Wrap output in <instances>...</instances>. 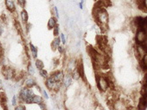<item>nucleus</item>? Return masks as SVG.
<instances>
[{"mask_svg": "<svg viewBox=\"0 0 147 110\" xmlns=\"http://www.w3.org/2000/svg\"><path fill=\"white\" fill-rule=\"evenodd\" d=\"M33 91L32 89H30L29 88L26 87V88L22 89L19 94V97L23 102H24L25 103L30 104L32 103V98H33Z\"/></svg>", "mask_w": 147, "mask_h": 110, "instance_id": "obj_1", "label": "nucleus"}, {"mask_svg": "<svg viewBox=\"0 0 147 110\" xmlns=\"http://www.w3.org/2000/svg\"><path fill=\"white\" fill-rule=\"evenodd\" d=\"M96 80H97V85L98 88L100 89V90L106 91L109 88V84H108V79L107 77H104V76H97L96 77Z\"/></svg>", "mask_w": 147, "mask_h": 110, "instance_id": "obj_2", "label": "nucleus"}, {"mask_svg": "<svg viewBox=\"0 0 147 110\" xmlns=\"http://www.w3.org/2000/svg\"><path fill=\"white\" fill-rule=\"evenodd\" d=\"M62 82H56L55 79L53 78L52 76L48 77L47 81H46V85L48 89H49L50 90L55 89V90H59L61 86H62Z\"/></svg>", "mask_w": 147, "mask_h": 110, "instance_id": "obj_3", "label": "nucleus"}, {"mask_svg": "<svg viewBox=\"0 0 147 110\" xmlns=\"http://www.w3.org/2000/svg\"><path fill=\"white\" fill-rule=\"evenodd\" d=\"M136 42L138 45H143V44L147 43V31L142 30V29H138L136 33Z\"/></svg>", "mask_w": 147, "mask_h": 110, "instance_id": "obj_4", "label": "nucleus"}, {"mask_svg": "<svg viewBox=\"0 0 147 110\" xmlns=\"http://www.w3.org/2000/svg\"><path fill=\"white\" fill-rule=\"evenodd\" d=\"M135 24L136 28L138 29H142V30L147 31V17H136Z\"/></svg>", "mask_w": 147, "mask_h": 110, "instance_id": "obj_5", "label": "nucleus"}, {"mask_svg": "<svg viewBox=\"0 0 147 110\" xmlns=\"http://www.w3.org/2000/svg\"><path fill=\"white\" fill-rule=\"evenodd\" d=\"M147 108V93L143 94L139 98L138 104V110H145Z\"/></svg>", "mask_w": 147, "mask_h": 110, "instance_id": "obj_6", "label": "nucleus"}, {"mask_svg": "<svg viewBox=\"0 0 147 110\" xmlns=\"http://www.w3.org/2000/svg\"><path fill=\"white\" fill-rule=\"evenodd\" d=\"M51 76L53 77V78L55 79L56 82H63V79H64V74L62 72H55V73H52Z\"/></svg>", "mask_w": 147, "mask_h": 110, "instance_id": "obj_7", "label": "nucleus"}, {"mask_svg": "<svg viewBox=\"0 0 147 110\" xmlns=\"http://www.w3.org/2000/svg\"><path fill=\"white\" fill-rule=\"evenodd\" d=\"M2 73L6 79H11V77H13V71L11 68H4Z\"/></svg>", "mask_w": 147, "mask_h": 110, "instance_id": "obj_8", "label": "nucleus"}, {"mask_svg": "<svg viewBox=\"0 0 147 110\" xmlns=\"http://www.w3.org/2000/svg\"><path fill=\"white\" fill-rule=\"evenodd\" d=\"M77 70H78V72L80 74V77H82L83 80H85V73H84V68H83V64L81 63V61H80L77 65Z\"/></svg>", "mask_w": 147, "mask_h": 110, "instance_id": "obj_9", "label": "nucleus"}, {"mask_svg": "<svg viewBox=\"0 0 147 110\" xmlns=\"http://www.w3.org/2000/svg\"><path fill=\"white\" fill-rule=\"evenodd\" d=\"M63 84H64L65 88H69L72 84V77H70L69 75H66L64 76V79H63Z\"/></svg>", "mask_w": 147, "mask_h": 110, "instance_id": "obj_10", "label": "nucleus"}, {"mask_svg": "<svg viewBox=\"0 0 147 110\" xmlns=\"http://www.w3.org/2000/svg\"><path fill=\"white\" fill-rule=\"evenodd\" d=\"M140 67L143 71H147V54L140 60Z\"/></svg>", "mask_w": 147, "mask_h": 110, "instance_id": "obj_11", "label": "nucleus"}, {"mask_svg": "<svg viewBox=\"0 0 147 110\" xmlns=\"http://www.w3.org/2000/svg\"><path fill=\"white\" fill-rule=\"evenodd\" d=\"M56 19L54 18V17H51L48 22V27H49V29H54L55 26H56Z\"/></svg>", "mask_w": 147, "mask_h": 110, "instance_id": "obj_12", "label": "nucleus"}, {"mask_svg": "<svg viewBox=\"0 0 147 110\" xmlns=\"http://www.w3.org/2000/svg\"><path fill=\"white\" fill-rule=\"evenodd\" d=\"M61 40H60V38H55L54 41H53L52 44H51V47H52V49L53 51H55L56 48H58V47L60 46V42H61Z\"/></svg>", "mask_w": 147, "mask_h": 110, "instance_id": "obj_13", "label": "nucleus"}, {"mask_svg": "<svg viewBox=\"0 0 147 110\" xmlns=\"http://www.w3.org/2000/svg\"><path fill=\"white\" fill-rule=\"evenodd\" d=\"M5 3H6V6H7L8 10H11V11H13L15 10V4L13 0H6Z\"/></svg>", "mask_w": 147, "mask_h": 110, "instance_id": "obj_14", "label": "nucleus"}, {"mask_svg": "<svg viewBox=\"0 0 147 110\" xmlns=\"http://www.w3.org/2000/svg\"><path fill=\"white\" fill-rule=\"evenodd\" d=\"M25 85H26V87H28V88H31V87H33L36 85V83H35V81H34L33 79L29 78L25 81Z\"/></svg>", "mask_w": 147, "mask_h": 110, "instance_id": "obj_15", "label": "nucleus"}, {"mask_svg": "<svg viewBox=\"0 0 147 110\" xmlns=\"http://www.w3.org/2000/svg\"><path fill=\"white\" fill-rule=\"evenodd\" d=\"M80 77H80V74H79L78 70H77V66H76L75 69L72 72V78H74V80H78Z\"/></svg>", "mask_w": 147, "mask_h": 110, "instance_id": "obj_16", "label": "nucleus"}, {"mask_svg": "<svg viewBox=\"0 0 147 110\" xmlns=\"http://www.w3.org/2000/svg\"><path fill=\"white\" fill-rule=\"evenodd\" d=\"M43 102V99L40 96H34L33 98H32V103H36V104H39Z\"/></svg>", "mask_w": 147, "mask_h": 110, "instance_id": "obj_17", "label": "nucleus"}, {"mask_svg": "<svg viewBox=\"0 0 147 110\" xmlns=\"http://www.w3.org/2000/svg\"><path fill=\"white\" fill-rule=\"evenodd\" d=\"M36 68H37V69L40 71V70L43 69V66H44V65H43V61H42V60L37 59L36 61Z\"/></svg>", "mask_w": 147, "mask_h": 110, "instance_id": "obj_18", "label": "nucleus"}, {"mask_svg": "<svg viewBox=\"0 0 147 110\" xmlns=\"http://www.w3.org/2000/svg\"><path fill=\"white\" fill-rule=\"evenodd\" d=\"M21 17H22V20L24 21V22H27V21H28V14H27L26 10H23L22 11Z\"/></svg>", "mask_w": 147, "mask_h": 110, "instance_id": "obj_19", "label": "nucleus"}, {"mask_svg": "<svg viewBox=\"0 0 147 110\" xmlns=\"http://www.w3.org/2000/svg\"><path fill=\"white\" fill-rule=\"evenodd\" d=\"M29 47H30V50L31 52H32V55H33L34 58H36V56H37V49H36L35 47H34L32 44H29Z\"/></svg>", "mask_w": 147, "mask_h": 110, "instance_id": "obj_20", "label": "nucleus"}, {"mask_svg": "<svg viewBox=\"0 0 147 110\" xmlns=\"http://www.w3.org/2000/svg\"><path fill=\"white\" fill-rule=\"evenodd\" d=\"M40 74H41V76L43 77H48V72H47L46 70H43V69L40 70Z\"/></svg>", "mask_w": 147, "mask_h": 110, "instance_id": "obj_21", "label": "nucleus"}, {"mask_svg": "<svg viewBox=\"0 0 147 110\" xmlns=\"http://www.w3.org/2000/svg\"><path fill=\"white\" fill-rule=\"evenodd\" d=\"M29 73L30 75H33L34 73H35V70H34L33 66H32L31 65H29Z\"/></svg>", "mask_w": 147, "mask_h": 110, "instance_id": "obj_22", "label": "nucleus"}, {"mask_svg": "<svg viewBox=\"0 0 147 110\" xmlns=\"http://www.w3.org/2000/svg\"><path fill=\"white\" fill-rule=\"evenodd\" d=\"M58 34H59V27L56 25V26L54 28V35L57 36Z\"/></svg>", "mask_w": 147, "mask_h": 110, "instance_id": "obj_23", "label": "nucleus"}, {"mask_svg": "<svg viewBox=\"0 0 147 110\" xmlns=\"http://www.w3.org/2000/svg\"><path fill=\"white\" fill-rule=\"evenodd\" d=\"M15 110H26V108L24 105H18L16 107Z\"/></svg>", "mask_w": 147, "mask_h": 110, "instance_id": "obj_24", "label": "nucleus"}, {"mask_svg": "<svg viewBox=\"0 0 147 110\" xmlns=\"http://www.w3.org/2000/svg\"><path fill=\"white\" fill-rule=\"evenodd\" d=\"M61 41H62V42L63 44L66 43V40H65V36L63 34H61Z\"/></svg>", "mask_w": 147, "mask_h": 110, "instance_id": "obj_25", "label": "nucleus"}, {"mask_svg": "<svg viewBox=\"0 0 147 110\" xmlns=\"http://www.w3.org/2000/svg\"><path fill=\"white\" fill-rule=\"evenodd\" d=\"M16 104H17V97H16V96H14L12 97V105L16 106Z\"/></svg>", "mask_w": 147, "mask_h": 110, "instance_id": "obj_26", "label": "nucleus"}, {"mask_svg": "<svg viewBox=\"0 0 147 110\" xmlns=\"http://www.w3.org/2000/svg\"><path fill=\"white\" fill-rule=\"evenodd\" d=\"M38 105L40 106V108H42V110H45V109H46V108H45V104L43 103V102H42L41 103H39Z\"/></svg>", "mask_w": 147, "mask_h": 110, "instance_id": "obj_27", "label": "nucleus"}, {"mask_svg": "<svg viewBox=\"0 0 147 110\" xmlns=\"http://www.w3.org/2000/svg\"><path fill=\"white\" fill-rule=\"evenodd\" d=\"M18 1V3L20 4V5H21L22 7H24V5H25V0H17Z\"/></svg>", "mask_w": 147, "mask_h": 110, "instance_id": "obj_28", "label": "nucleus"}, {"mask_svg": "<svg viewBox=\"0 0 147 110\" xmlns=\"http://www.w3.org/2000/svg\"><path fill=\"white\" fill-rule=\"evenodd\" d=\"M43 97L46 99H49V96H48L47 92H46V90H43Z\"/></svg>", "mask_w": 147, "mask_h": 110, "instance_id": "obj_29", "label": "nucleus"}, {"mask_svg": "<svg viewBox=\"0 0 147 110\" xmlns=\"http://www.w3.org/2000/svg\"><path fill=\"white\" fill-rule=\"evenodd\" d=\"M143 8H145L147 10V0H143Z\"/></svg>", "mask_w": 147, "mask_h": 110, "instance_id": "obj_30", "label": "nucleus"}, {"mask_svg": "<svg viewBox=\"0 0 147 110\" xmlns=\"http://www.w3.org/2000/svg\"><path fill=\"white\" fill-rule=\"evenodd\" d=\"M143 85H145V86H147V75H146V77H145V80H144V82H143Z\"/></svg>", "mask_w": 147, "mask_h": 110, "instance_id": "obj_31", "label": "nucleus"}, {"mask_svg": "<svg viewBox=\"0 0 147 110\" xmlns=\"http://www.w3.org/2000/svg\"><path fill=\"white\" fill-rule=\"evenodd\" d=\"M58 51H59L60 53H62V52H63V47H61V46H59V47H58Z\"/></svg>", "mask_w": 147, "mask_h": 110, "instance_id": "obj_32", "label": "nucleus"}, {"mask_svg": "<svg viewBox=\"0 0 147 110\" xmlns=\"http://www.w3.org/2000/svg\"><path fill=\"white\" fill-rule=\"evenodd\" d=\"M54 9H55V13H56V17H58V10H57V8H56V7H55V8H54Z\"/></svg>", "mask_w": 147, "mask_h": 110, "instance_id": "obj_33", "label": "nucleus"}, {"mask_svg": "<svg viewBox=\"0 0 147 110\" xmlns=\"http://www.w3.org/2000/svg\"><path fill=\"white\" fill-rule=\"evenodd\" d=\"M2 89V83H1V80H0V89Z\"/></svg>", "mask_w": 147, "mask_h": 110, "instance_id": "obj_34", "label": "nucleus"}, {"mask_svg": "<svg viewBox=\"0 0 147 110\" xmlns=\"http://www.w3.org/2000/svg\"><path fill=\"white\" fill-rule=\"evenodd\" d=\"M2 34V29L0 28V34Z\"/></svg>", "mask_w": 147, "mask_h": 110, "instance_id": "obj_35", "label": "nucleus"}, {"mask_svg": "<svg viewBox=\"0 0 147 110\" xmlns=\"http://www.w3.org/2000/svg\"><path fill=\"white\" fill-rule=\"evenodd\" d=\"M45 110H46V109H45Z\"/></svg>", "mask_w": 147, "mask_h": 110, "instance_id": "obj_36", "label": "nucleus"}]
</instances>
